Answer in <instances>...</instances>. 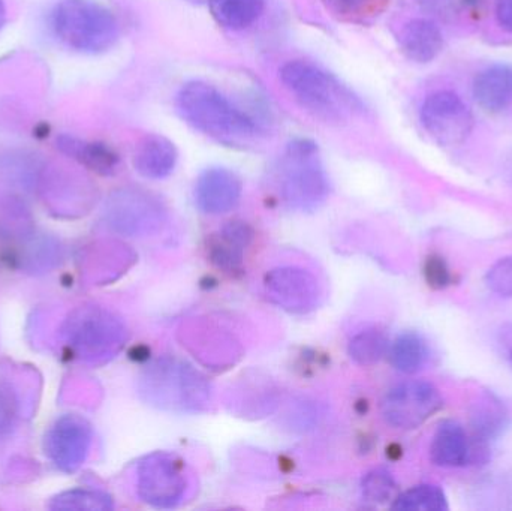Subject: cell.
<instances>
[{
	"mask_svg": "<svg viewBox=\"0 0 512 511\" xmlns=\"http://www.w3.org/2000/svg\"><path fill=\"white\" fill-rule=\"evenodd\" d=\"M400 48L412 62L429 63L444 48V36L435 21L415 18L400 32Z\"/></svg>",
	"mask_w": 512,
	"mask_h": 511,
	"instance_id": "14",
	"label": "cell"
},
{
	"mask_svg": "<svg viewBox=\"0 0 512 511\" xmlns=\"http://www.w3.org/2000/svg\"><path fill=\"white\" fill-rule=\"evenodd\" d=\"M110 213L123 230H140L158 224L161 207L143 192L123 191L111 198Z\"/></svg>",
	"mask_w": 512,
	"mask_h": 511,
	"instance_id": "16",
	"label": "cell"
},
{
	"mask_svg": "<svg viewBox=\"0 0 512 511\" xmlns=\"http://www.w3.org/2000/svg\"><path fill=\"white\" fill-rule=\"evenodd\" d=\"M252 230L245 222H228L218 234H213L207 246L210 261L228 273L242 270L245 251L252 242Z\"/></svg>",
	"mask_w": 512,
	"mask_h": 511,
	"instance_id": "12",
	"label": "cell"
},
{
	"mask_svg": "<svg viewBox=\"0 0 512 511\" xmlns=\"http://www.w3.org/2000/svg\"><path fill=\"white\" fill-rule=\"evenodd\" d=\"M475 101L490 113L505 110L512 102V68L495 65L484 69L474 81Z\"/></svg>",
	"mask_w": 512,
	"mask_h": 511,
	"instance_id": "18",
	"label": "cell"
},
{
	"mask_svg": "<svg viewBox=\"0 0 512 511\" xmlns=\"http://www.w3.org/2000/svg\"><path fill=\"white\" fill-rule=\"evenodd\" d=\"M280 197L292 209H318L328 195V179L313 141H292L279 168Z\"/></svg>",
	"mask_w": 512,
	"mask_h": 511,
	"instance_id": "4",
	"label": "cell"
},
{
	"mask_svg": "<svg viewBox=\"0 0 512 511\" xmlns=\"http://www.w3.org/2000/svg\"><path fill=\"white\" fill-rule=\"evenodd\" d=\"M264 288L271 302L295 314L315 309L321 296L315 276L298 267L271 270L265 276Z\"/></svg>",
	"mask_w": 512,
	"mask_h": 511,
	"instance_id": "9",
	"label": "cell"
},
{
	"mask_svg": "<svg viewBox=\"0 0 512 511\" xmlns=\"http://www.w3.org/2000/svg\"><path fill=\"white\" fill-rule=\"evenodd\" d=\"M442 396L433 384L408 381L391 389L382 401V417L396 429L418 428L442 408Z\"/></svg>",
	"mask_w": 512,
	"mask_h": 511,
	"instance_id": "7",
	"label": "cell"
},
{
	"mask_svg": "<svg viewBox=\"0 0 512 511\" xmlns=\"http://www.w3.org/2000/svg\"><path fill=\"white\" fill-rule=\"evenodd\" d=\"M328 8L346 20H363L375 15L385 0H324Z\"/></svg>",
	"mask_w": 512,
	"mask_h": 511,
	"instance_id": "26",
	"label": "cell"
},
{
	"mask_svg": "<svg viewBox=\"0 0 512 511\" xmlns=\"http://www.w3.org/2000/svg\"><path fill=\"white\" fill-rule=\"evenodd\" d=\"M496 20L499 26L512 33V0H498L496 3Z\"/></svg>",
	"mask_w": 512,
	"mask_h": 511,
	"instance_id": "29",
	"label": "cell"
},
{
	"mask_svg": "<svg viewBox=\"0 0 512 511\" xmlns=\"http://www.w3.org/2000/svg\"><path fill=\"white\" fill-rule=\"evenodd\" d=\"M420 117L427 134L441 146H459L474 131L471 110L457 93L450 90H439L427 96Z\"/></svg>",
	"mask_w": 512,
	"mask_h": 511,
	"instance_id": "6",
	"label": "cell"
},
{
	"mask_svg": "<svg viewBox=\"0 0 512 511\" xmlns=\"http://www.w3.org/2000/svg\"><path fill=\"white\" fill-rule=\"evenodd\" d=\"M388 350L387 335L379 329L363 330L349 342V356L361 366L376 365Z\"/></svg>",
	"mask_w": 512,
	"mask_h": 511,
	"instance_id": "22",
	"label": "cell"
},
{
	"mask_svg": "<svg viewBox=\"0 0 512 511\" xmlns=\"http://www.w3.org/2000/svg\"><path fill=\"white\" fill-rule=\"evenodd\" d=\"M6 23V5L5 0H0V30Z\"/></svg>",
	"mask_w": 512,
	"mask_h": 511,
	"instance_id": "30",
	"label": "cell"
},
{
	"mask_svg": "<svg viewBox=\"0 0 512 511\" xmlns=\"http://www.w3.org/2000/svg\"><path fill=\"white\" fill-rule=\"evenodd\" d=\"M180 116L197 131L224 141L239 143L254 137L258 128L248 114L237 108L216 87L203 81H189L177 93Z\"/></svg>",
	"mask_w": 512,
	"mask_h": 511,
	"instance_id": "1",
	"label": "cell"
},
{
	"mask_svg": "<svg viewBox=\"0 0 512 511\" xmlns=\"http://www.w3.org/2000/svg\"><path fill=\"white\" fill-rule=\"evenodd\" d=\"M89 440L87 426L75 420H63L51 434V455L57 465L71 470L83 461Z\"/></svg>",
	"mask_w": 512,
	"mask_h": 511,
	"instance_id": "19",
	"label": "cell"
},
{
	"mask_svg": "<svg viewBox=\"0 0 512 511\" xmlns=\"http://www.w3.org/2000/svg\"><path fill=\"white\" fill-rule=\"evenodd\" d=\"M397 486L387 471H373L363 482V497L373 504H384L396 500Z\"/></svg>",
	"mask_w": 512,
	"mask_h": 511,
	"instance_id": "25",
	"label": "cell"
},
{
	"mask_svg": "<svg viewBox=\"0 0 512 511\" xmlns=\"http://www.w3.org/2000/svg\"><path fill=\"white\" fill-rule=\"evenodd\" d=\"M147 378L149 396L158 407L170 410H198L209 398L206 381L191 366L183 363L165 362L153 366Z\"/></svg>",
	"mask_w": 512,
	"mask_h": 511,
	"instance_id": "5",
	"label": "cell"
},
{
	"mask_svg": "<svg viewBox=\"0 0 512 511\" xmlns=\"http://www.w3.org/2000/svg\"><path fill=\"white\" fill-rule=\"evenodd\" d=\"M391 507L399 511H445L448 501L438 486L420 485L396 497Z\"/></svg>",
	"mask_w": 512,
	"mask_h": 511,
	"instance_id": "23",
	"label": "cell"
},
{
	"mask_svg": "<svg viewBox=\"0 0 512 511\" xmlns=\"http://www.w3.org/2000/svg\"><path fill=\"white\" fill-rule=\"evenodd\" d=\"M210 12L221 26L243 30L252 26L262 12L264 0H209Z\"/></svg>",
	"mask_w": 512,
	"mask_h": 511,
	"instance_id": "20",
	"label": "cell"
},
{
	"mask_svg": "<svg viewBox=\"0 0 512 511\" xmlns=\"http://www.w3.org/2000/svg\"><path fill=\"white\" fill-rule=\"evenodd\" d=\"M280 80L301 107L325 122H343L363 108L345 84L306 60H291L283 65Z\"/></svg>",
	"mask_w": 512,
	"mask_h": 511,
	"instance_id": "2",
	"label": "cell"
},
{
	"mask_svg": "<svg viewBox=\"0 0 512 511\" xmlns=\"http://www.w3.org/2000/svg\"><path fill=\"white\" fill-rule=\"evenodd\" d=\"M486 284L498 296L512 297V255L490 267Z\"/></svg>",
	"mask_w": 512,
	"mask_h": 511,
	"instance_id": "27",
	"label": "cell"
},
{
	"mask_svg": "<svg viewBox=\"0 0 512 511\" xmlns=\"http://www.w3.org/2000/svg\"><path fill=\"white\" fill-rule=\"evenodd\" d=\"M475 429L483 437H495L507 425V413L501 402L492 396L481 399L474 414Z\"/></svg>",
	"mask_w": 512,
	"mask_h": 511,
	"instance_id": "24",
	"label": "cell"
},
{
	"mask_svg": "<svg viewBox=\"0 0 512 511\" xmlns=\"http://www.w3.org/2000/svg\"><path fill=\"white\" fill-rule=\"evenodd\" d=\"M188 477L182 462L168 453H155L138 468V492L143 501L158 509H173L185 495Z\"/></svg>",
	"mask_w": 512,
	"mask_h": 511,
	"instance_id": "8",
	"label": "cell"
},
{
	"mask_svg": "<svg viewBox=\"0 0 512 511\" xmlns=\"http://www.w3.org/2000/svg\"><path fill=\"white\" fill-rule=\"evenodd\" d=\"M430 458L438 467L456 468L468 464L471 444L465 429L456 422H444L430 444Z\"/></svg>",
	"mask_w": 512,
	"mask_h": 511,
	"instance_id": "17",
	"label": "cell"
},
{
	"mask_svg": "<svg viewBox=\"0 0 512 511\" xmlns=\"http://www.w3.org/2000/svg\"><path fill=\"white\" fill-rule=\"evenodd\" d=\"M243 185L240 177L227 168H209L197 180V206L209 215H222L239 204Z\"/></svg>",
	"mask_w": 512,
	"mask_h": 511,
	"instance_id": "10",
	"label": "cell"
},
{
	"mask_svg": "<svg viewBox=\"0 0 512 511\" xmlns=\"http://www.w3.org/2000/svg\"><path fill=\"white\" fill-rule=\"evenodd\" d=\"M75 336L77 344L90 356H107L120 348L125 329L113 315L92 311L83 318Z\"/></svg>",
	"mask_w": 512,
	"mask_h": 511,
	"instance_id": "11",
	"label": "cell"
},
{
	"mask_svg": "<svg viewBox=\"0 0 512 511\" xmlns=\"http://www.w3.org/2000/svg\"><path fill=\"white\" fill-rule=\"evenodd\" d=\"M50 24L60 42L81 53H102L119 38L113 12L96 0H57Z\"/></svg>",
	"mask_w": 512,
	"mask_h": 511,
	"instance_id": "3",
	"label": "cell"
},
{
	"mask_svg": "<svg viewBox=\"0 0 512 511\" xmlns=\"http://www.w3.org/2000/svg\"><path fill=\"white\" fill-rule=\"evenodd\" d=\"M57 147L69 158L75 159L83 167L101 176H111L119 168V153L101 141H87L72 135H60L57 138Z\"/></svg>",
	"mask_w": 512,
	"mask_h": 511,
	"instance_id": "15",
	"label": "cell"
},
{
	"mask_svg": "<svg viewBox=\"0 0 512 511\" xmlns=\"http://www.w3.org/2000/svg\"><path fill=\"white\" fill-rule=\"evenodd\" d=\"M179 153L176 146L162 135H147L138 144L134 155L135 170L146 179H165L173 173Z\"/></svg>",
	"mask_w": 512,
	"mask_h": 511,
	"instance_id": "13",
	"label": "cell"
},
{
	"mask_svg": "<svg viewBox=\"0 0 512 511\" xmlns=\"http://www.w3.org/2000/svg\"><path fill=\"white\" fill-rule=\"evenodd\" d=\"M191 2H194V3H204V2H209V0H191Z\"/></svg>",
	"mask_w": 512,
	"mask_h": 511,
	"instance_id": "31",
	"label": "cell"
},
{
	"mask_svg": "<svg viewBox=\"0 0 512 511\" xmlns=\"http://www.w3.org/2000/svg\"><path fill=\"white\" fill-rule=\"evenodd\" d=\"M424 275L430 287L444 288L450 284L451 275L447 264L441 257L427 258L426 267H424Z\"/></svg>",
	"mask_w": 512,
	"mask_h": 511,
	"instance_id": "28",
	"label": "cell"
},
{
	"mask_svg": "<svg viewBox=\"0 0 512 511\" xmlns=\"http://www.w3.org/2000/svg\"><path fill=\"white\" fill-rule=\"evenodd\" d=\"M390 359L397 371L415 374L426 365L429 348L418 333H402L390 347Z\"/></svg>",
	"mask_w": 512,
	"mask_h": 511,
	"instance_id": "21",
	"label": "cell"
}]
</instances>
